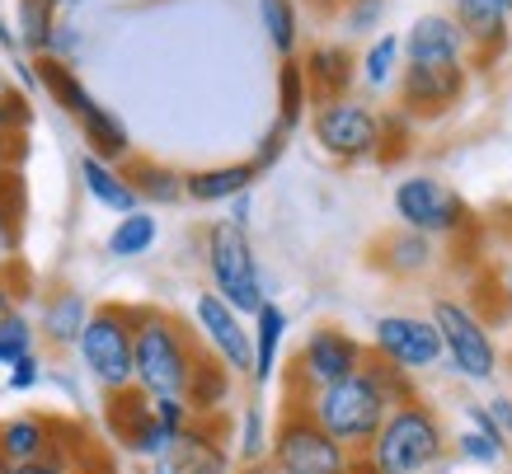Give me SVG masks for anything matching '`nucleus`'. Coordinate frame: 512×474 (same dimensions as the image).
Wrapping results in <instances>:
<instances>
[{
    "label": "nucleus",
    "instance_id": "1",
    "mask_svg": "<svg viewBox=\"0 0 512 474\" xmlns=\"http://www.w3.org/2000/svg\"><path fill=\"white\" fill-rule=\"evenodd\" d=\"M198 334L170 310L137 306V385L146 395H179L184 399L193 362H198Z\"/></svg>",
    "mask_w": 512,
    "mask_h": 474
},
{
    "label": "nucleus",
    "instance_id": "2",
    "mask_svg": "<svg viewBox=\"0 0 512 474\" xmlns=\"http://www.w3.org/2000/svg\"><path fill=\"white\" fill-rule=\"evenodd\" d=\"M38 71V85L47 90V99L62 108L66 118L80 127V137H85V155H99V160H109V165H127L132 160V137H127L123 118L104 108L85 90V80L80 71H71V62H57V57H38L33 62Z\"/></svg>",
    "mask_w": 512,
    "mask_h": 474
},
{
    "label": "nucleus",
    "instance_id": "3",
    "mask_svg": "<svg viewBox=\"0 0 512 474\" xmlns=\"http://www.w3.org/2000/svg\"><path fill=\"white\" fill-rule=\"evenodd\" d=\"M447 451H451L447 423L419 395V399H409V404H400V409H390V418L376 432V442L362 456H372L386 474H423V470H433V465H442Z\"/></svg>",
    "mask_w": 512,
    "mask_h": 474
},
{
    "label": "nucleus",
    "instance_id": "4",
    "mask_svg": "<svg viewBox=\"0 0 512 474\" xmlns=\"http://www.w3.org/2000/svg\"><path fill=\"white\" fill-rule=\"evenodd\" d=\"M76 357L104 395L132 390L137 385V306H118V301L94 306L76 343Z\"/></svg>",
    "mask_w": 512,
    "mask_h": 474
},
{
    "label": "nucleus",
    "instance_id": "5",
    "mask_svg": "<svg viewBox=\"0 0 512 474\" xmlns=\"http://www.w3.org/2000/svg\"><path fill=\"white\" fill-rule=\"evenodd\" d=\"M296 404H306V413H311L315 423L339 446H348L353 456H362V451L376 442L381 423L390 418V404L376 395V385L367 381V371H357V376H348V381H339V385H325V390H315V395H301Z\"/></svg>",
    "mask_w": 512,
    "mask_h": 474
},
{
    "label": "nucleus",
    "instance_id": "6",
    "mask_svg": "<svg viewBox=\"0 0 512 474\" xmlns=\"http://www.w3.org/2000/svg\"><path fill=\"white\" fill-rule=\"evenodd\" d=\"M202 263H207L212 291L226 296L245 320H254L273 301L264 287V268H259L254 245H249V230H240L235 221H212L202 230Z\"/></svg>",
    "mask_w": 512,
    "mask_h": 474
},
{
    "label": "nucleus",
    "instance_id": "7",
    "mask_svg": "<svg viewBox=\"0 0 512 474\" xmlns=\"http://www.w3.org/2000/svg\"><path fill=\"white\" fill-rule=\"evenodd\" d=\"M433 324L442 334V362L451 376H461L470 385H489L498 376V343L489 334V320L480 310L461 301V296H433Z\"/></svg>",
    "mask_w": 512,
    "mask_h": 474
},
{
    "label": "nucleus",
    "instance_id": "8",
    "mask_svg": "<svg viewBox=\"0 0 512 474\" xmlns=\"http://www.w3.org/2000/svg\"><path fill=\"white\" fill-rule=\"evenodd\" d=\"M390 207H395L400 226L419 230L428 240H466V235H475L470 202L451 184H442L437 174H404L400 184L390 188Z\"/></svg>",
    "mask_w": 512,
    "mask_h": 474
},
{
    "label": "nucleus",
    "instance_id": "9",
    "mask_svg": "<svg viewBox=\"0 0 512 474\" xmlns=\"http://www.w3.org/2000/svg\"><path fill=\"white\" fill-rule=\"evenodd\" d=\"M367 357H372V343H362L357 334H348L343 324H315L292 357L287 399L315 395V390H325V385L348 381V376H357V371L367 367Z\"/></svg>",
    "mask_w": 512,
    "mask_h": 474
},
{
    "label": "nucleus",
    "instance_id": "10",
    "mask_svg": "<svg viewBox=\"0 0 512 474\" xmlns=\"http://www.w3.org/2000/svg\"><path fill=\"white\" fill-rule=\"evenodd\" d=\"M268 460H273L282 474H348L353 451L334 442L311 413H306V404L287 399L278 413V423H273V451H268Z\"/></svg>",
    "mask_w": 512,
    "mask_h": 474
},
{
    "label": "nucleus",
    "instance_id": "11",
    "mask_svg": "<svg viewBox=\"0 0 512 474\" xmlns=\"http://www.w3.org/2000/svg\"><path fill=\"white\" fill-rule=\"evenodd\" d=\"M311 137L315 146L339 160V165H367L381 160V113L367 99H329L311 108Z\"/></svg>",
    "mask_w": 512,
    "mask_h": 474
},
{
    "label": "nucleus",
    "instance_id": "12",
    "mask_svg": "<svg viewBox=\"0 0 512 474\" xmlns=\"http://www.w3.org/2000/svg\"><path fill=\"white\" fill-rule=\"evenodd\" d=\"M104 428H109V437L123 446L127 456L151 460V465L170 456V446L184 437V432H170L160 423L156 395H146L141 385L118 390V395H104Z\"/></svg>",
    "mask_w": 512,
    "mask_h": 474
},
{
    "label": "nucleus",
    "instance_id": "13",
    "mask_svg": "<svg viewBox=\"0 0 512 474\" xmlns=\"http://www.w3.org/2000/svg\"><path fill=\"white\" fill-rule=\"evenodd\" d=\"M193 334L212 357H221L226 367L240 376V371H254V329L245 324V315L207 287L193 296Z\"/></svg>",
    "mask_w": 512,
    "mask_h": 474
},
{
    "label": "nucleus",
    "instance_id": "14",
    "mask_svg": "<svg viewBox=\"0 0 512 474\" xmlns=\"http://www.w3.org/2000/svg\"><path fill=\"white\" fill-rule=\"evenodd\" d=\"M470 90V62L456 66H404L395 85V108L409 113L414 123H437L466 99Z\"/></svg>",
    "mask_w": 512,
    "mask_h": 474
},
{
    "label": "nucleus",
    "instance_id": "15",
    "mask_svg": "<svg viewBox=\"0 0 512 474\" xmlns=\"http://www.w3.org/2000/svg\"><path fill=\"white\" fill-rule=\"evenodd\" d=\"M372 352L419 376V371L442 367V334H437L433 315L390 310V315H381L372 324Z\"/></svg>",
    "mask_w": 512,
    "mask_h": 474
},
{
    "label": "nucleus",
    "instance_id": "16",
    "mask_svg": "<svg viewBox=\"0 0 512 474\" xmlns=\"http://www.w3.org/2000/svg\"><path fill=\"white\" fill-rule=\"evenodd\" d=\"M156 474H235V446L226 413L193 418V428L170 446V456L156 460Z\"/></svg>",
    "mask_w": 512,
    "mask_h": 474
},
{
    "label": "nucleus",
    "instance_id": "17",
    "mask_svg": "<svg viewBox=\"0 0 512 474\" xmlns=\"http://www.w3.org/2000/svg\"><path fill=\"white\" fill-rule=\"evenodd\" d=\"M451 19L461 24L470 43V66L498 62L512 43V10L503 0H447Z\"/></svg>",
    "mask_w": 512,
    "mask_h": 474
},
{
    "label": "nucleus",
    "instance_id": "18",
    "mask_svg": "<svg viewBox=\"0 0 512 474\" xmlns=\"http://www.w3.org/2000/svg\"><path fill=\"white\" fill-rule=\"evenodd\" d=\"M470 62V43L451 10H428L404 29V66H456Z\"/></svg>",
    "mask_w": 512,
    "mask_h": 474
},
{
    "label": "nucleus",
    "instance_id": "19",
    "mask_svg": "<svg viewBox=\"0 0 512 474\" xmlns=\"http://www.w3.org/2000/svg\"><path fill=\"white\" fill-rule=\"evenodd\" d=\"M90 315H94V306L80 287H52L38 296V334H43L47 348H57V352L76 348Z\"/></svg>",
    "mask_w": 512,
    "mask_h": 474
},
{
    "label": "nucleus",
    "instance_id": "20",
    "mask_svg": "<svg viewBox=\"0 0 512 474\" xmlns=\"http://www.w3.org/2000/svg\"><path fill=\"white\" fill-rule=\"evenodd\" d=\"M437 259H442V254H437V240H428V235H419V230H409V226L386 230L372 249V263L386 277H395V282L428 277L437 268Z\"/></svg>",
    "mask_w": 512,
    "mask_h": 474
},
{
    "label": "nucleus",
    "instance_id": "21",
    "mask_svg": "<svg viewBox=\"0 0 512 474\" xmlns=\"http://www.w3.org/2000/svg\"><path fill=\"white\" fill-rule=\"evenodd\" d=\"M301 66H306V80H311V99H315V104L348 99V94H353V85L362 80V76H357V57H353V47H348V43H315V47H306Z\"/></svg>",
    "mask_w": 512,
    "mask_h": 474
},
{
    "label": "nucleus",
    "instance_id": "22",
    "mask_svg": "<svg viewBox=\"0 0 512 474\" xmlns=\"http://www.w3.org/2000/svg\"><path fill=\"white\" fill-rule=\"evenodd\" d=\"M0 451L10 465L57 456V413H15L0 423Z\"/></svg>",
    "mask_w": 512,
    "mask_h": 474
},
{
    "label": "nucleus",
    "instance_id": "23",
    "mask_svg": "<svg viewBox=\"0 0 512 474\" xmlns=\"http://www.w3.org/2000/svg\"><path fill=\"white\" fill-rule=\"evenodd\" d=\"M259 184V169L254 160H231V165H207V169H193L188 174V202H198V207H231L235 198H245L254 193Z\"/></svg>",
    "mask_w": 512,
    "mask_h": 474
},
{
    "label": "nucleus",
    "instance_id": "24",
    "mask_svg": "<svg viewBox=\"0 0 512 474\" xmlns=\"http://www.w3.org/2000/svg\"><path fill=\"white\" fill-rule=\"evenodd\" d=\"M80 188L90 193V202L109 207L113 216H127L141 207L137 188L127 184V169L109 165V160H99V155H80Z\"/></svg>",
    "mask_w": 512,
    "mask_h": 474
},
{
    "label": "nucleus",
    "instance_id": "25",
    "mask_svg": "<svg viewBox=\"0 0 512 474\" xmlns=\"http://www.w3.org/2000/svg\"><path fill=\"white\" fill-rule=\"evenodd\" d=\"M456 456L470 465H503L508 460V432L494 423L484 404H466V428L456 432Z\"/></svg>",
    "mask_w": 512,
    "mask_h": 474
},
{
    "label": "nucleus",
    "instance_id": "26",
    "mask_svg": "<svg viewBox=\"0 0 512 474\" xmlns=\"http://www.w3.org/2000/svg\"><path fill=\"white\" fill-rule=\"evenodd\" d=\"M127 184L137 188L141 207H174V202L188 198V174H179L165 160H146V155H132L127 160Z\"/></svg>",
    "mask_w": 512,
    "mask_h": 474
},
{
    "label": "nucleus",
    "instance_id": "27",
    "mask_svg": "<svg viewBox=\"0 0 512 474\" xmlns=\"http://www.w3.org/2000/svg\"><path fill=\"white\" fill-rule=\"evenodd\" d=\"M231 385H235V371L221 362V357H212V352L202 348L198 362H193V376H188V409L198 413V418H212V413H226V404H231Z\"/></svg>",
    "mask_w": 512,
    "mask_h": 474
},
{
    "label": "nucleus",
    "instance_id": "28",
    "mask_svg": "<svg viewBox=\"0 0 512 474\" xmlns=\"http://www.w3.org/2000/svg\"><path fill=\"white\" fill-rule=\"evenodd\" d=\"M254 371H249V381L259 385H273V376H278V357H282V343H287V329H292V320H287V310L278 306V301H268L259 315H254Z\"/></svg>",
    "mask_w": 512,
    "mask_h": 474
},
{
    "label": "nucleus",
    "instance_id": "29",
    "mask_svg": "<svg viewBox=\"0 0 512 474\" xmlns=\"http://www.w3.org/2000/svg\"><path fill=\"white\" fill-rule=\"evenodd\" d=\"M24 216H29L24 174H19V165H0V268L15 263L19 235H24Z\"/></svg>",
    "mask_w": 512,
    "mask_h": 474
},
{
    "label": "nucleus",
    "instance_id": "30",
    "mask_svg": "<svg viewBox=\"0 0 512 474\" xmlns=\"http://www.w3.org/2000/svg\"><path fill=\"white\" fill-rule=\"evenodd\" d=\"M357 76L372 94H386L400 85L404 76V33H381L367 43V52L357 57Z\"/></svg>",
    "mask_w": 512,
    "mask_h": 474
},
{
    "label": "nucleus",
    "instance_id": "31",
    "mask_svg": "<svg viewBox=\"0 0 512 474\" xmlns=\"http://www.w3.org/2000/svg\"><path fill=\"white\" fill-rule=\"evenodd\" d=\"M62 5L57 0H15V33H19V47L29 52L33 62L52 52V33L62 24L57 15Z\"/></svg>",
    "mask_w": 512,
    "mask_h": 474
},
{
    "label": "nucleus",
    "instance_id": "32",
    "mask_svg": "<svg viewBox=\"0 0 512 474\" xmlns=\"http://www.w3.org/2000/svg\"><path fill=\"white\" fill-rule=\"evenodd\" d=\"M160 240V221L151 207H137V212H127L113 221L109 240H104V249H109V259H141V254H151Z\"/></svg>",
    "mask_w": 512,
    "mask_h": 474
},
{
    "label": "nucleus",
    "instance_id": "33",
    "mask_svg": "<svg viewBox=\"0 0 512 474\" xmlns=\"http://www.w3.org/2000/svg\"><path fill=\"white\" fill-rule=\"evenodd\" d=\"M311 108H315V99H311L306 66H301V57H287V62L278 66V123L287 127V132H296V127L306 123Z\"/></svg>",
    "mask_w": 512,
    "mask_h": 474
},
{
    "label": "nucleus",
    "instance_id": "34",
    "mask_svg": "<svg viewBox=\"0 0 512 474\" xmlns=\"http://www.w3.org/2000/svg\"><path fill=\"white\" fill-rule=\"evenodd\" d=\"M259 24H264L268 47L278 52L282 62L296 57V43H301V15H296V0H259Z\"/></svg>",
    "mask_w": 512,
    "mask_h": 474
},
{
    "label": "nucleus",
    "instance_id": "35",
    "mask_svg": "<svg viewBox=\"0 0 512 474\" xmlns=\"http://www.w3.org/2000/svg\"><path fill=\"white\" fill-rule=\"evenodd\" d=\"M268 451H273V423L264 404H245L235 418V456L240 465H254V460H268Z\"/></svg>",
    "mask_w": 512,
    "mask_h": 474
},
{
    "label": "nucleus",
    "instance_id": "36",
    "mask_svg": "<svg viewBox=\"0 0 512 474\" xmlns=\"http://www.w3.org/2000/svg\"><path fill=\"white\" fill-rule=\"evenodd\" d=\"M367 381L376 385V395L386 399L390 409H400V404H409V399H419V381H414V371L395 367V362H386V357H367Z\"/></svg>",
    "mask_w": 512,
    "mask_h": 474
},
{
    "label": "nucleus",
    "instance_id": "37",
    "mask_svg": "<svg viewBox=\"0 0 512 474\" xmlns=\"http://www.w3.org/2000/svg\"><path fill=\"white\" fill-rule=\"evenodd\" d=\"M33 338H38V324H33L24 310L0 324V371H10L19 357H29V352H33Z\"/></svg>",
    "mask_w": 512,
    "mask_h": 474
},
{
    "label": "nucleus",
    "instance_id": "38",
    "mask_svg": "<svg viewBox=\"0 0 512 474\" xmlns=\"http://www.w3.org/2000/svg\"><path fill=\"white\" fill-rule=\"evenodd\" d=\"M386 10H390V0H348L339 24H343V33H353V38H381Z\"/></svg>",
    "mask_w": 512,
    "mask_h": 474
},
{
    "label": "nucleus",
    "instance_id": "39",
    "mask_svg": "<svg viewBox=\"0 0 512 474\" xmlns=\"http://www.w3.org/2000/svg\"><path fill=\"white\" fill-rule=\"evenodd\" d=\"M414 118L409 113H400V108H386L381 113V165H395V160H404V151H409V141H414Z\"/></svg>",
    "mask_w": 512,
    "mask_h": 474
},
{
    "label": "nucleus",
    "instance_id": "40",
    "mask_svg": "<svg viewBox=\"0 0 512 474\" xmlns=\"http://www.w3.org/2000/svg\"><path fill=\"white\" fill-rule=\"evenodd\" d=\"M33 127V108H29V94L0 80V137H24Z\"/></svg>",
    "mask_w": 512,
    "mask_h": 474
},
{
    "label": "nucleus",
    "instance_id": "41",
    "mask_svg": "<svg viewBox=\"0 0 512 474\" xmlns=\"http://www.w3.org/2000/svg\"><path fill=\"white\" fill-rule=\"evenodd\" d=\"M29 291H33V277L19 259L0 268V324L10 320V315H19V301H24Z\"/></svg>",
    "mask_w": 512,
    "mask_h": 474
},
{
    "label": "nucleus",
    "instance_id": "42",
    "mask_svg": "<svg viewBox=\"0 0 512 474\" xmlns=\"http://www.w3.org/2000/svg\"><path fill=\"white\" fill-rule=\"evenodd\" d=\"M38 385H43V357H38V352H29V357H19L15 367H10V376H5V390L29 395V390H38Z\"/></svg>",
    "mask_w": 512,
    "mask_h": 474
},
{
    "label": "nucleus",
    "instance_id": "43",
    "mask_svg": "<svg viewBox=\"0 0 512 474\" xmlns=\"http://www.w3.org/2000/svg\"><path fill=\"white\" fill-rule=\"evenodd\" d=\"M287 141H292V132H287V127L282 123H273L264 132V141H259V151H254V169H259V174H264V169H273L282 160V151H287Z\"/></svg>",
    "mask_w": 512,
    "mask_h": 474
},
{
    "label": "nucleus",
    "instance_id": "44",
    "mask_svg": "<svg viewBox=\"0 0 512 474\" xmlns=\"http://www.w3.org/2000/svg\"><path fill=\"white\" fill-rule=\"evenodd\" d=\"M80 47H85V33L76 29V24H57V33H52V52H47V57H57V62H71V57H76Z\"/></svg>",
    "mask_w": 512,
    "mask_h": 474
},
{
    "label": "nucleus",
    "instance_id": "45",
    "mask_svg": "<svg viewBox=\"0 0 512 474\" xmlns=\"http://www.w3.org/2000/svg\"><path fill=\"white\" fill-rule=\"evenodd\" d=\"M494 291H498V315L512 324V259L494 273Z\"/></svg>",
    "mask_w": 512,
    "mask_h": 474
},
{
    "label": "nucleus",
    "instance_id": "46",
    "mask_svg": "<svg viewBox=\"0 0 512 474\" xmlns=\"http://www.w3.org/2000/svg\"><path fill=\"white\" fill-rule=\"evenodd\" d=\"M15 474H80V470L66 456H47V460H33V465H19Z\"/></svg>",
    "mask_w": 512,
    "mask_h": 474
},
{
    "label": "nucleus",
    "instance_id": "47",
    "mask_svg": "<svg viewBox=\"0 0 512 474\" xmlns=\"http://www.w3.org/2000/svg\"><path fill=\"white\" fill-rule=\"evenodd\" d=\"M484 409L494 413V423L508 432V442H512V399H508V395H494L489 404H484Z\"/></svg>",
    "mask_w": 512,
    "mask_h": 474
},
{
    "label": "nucleus",
    "instance_id": "48",
    "mask_svg": "<svg viewBox=\"0 0 512 474\" xmlns=\"http://www.w3.org/2000/svg\"><path fill=\"white\" fill-rule=\"evenodd\" d=\"M249 216H254V193L235 198V202H231V216H226V221H235L240 230H249Z\"/></svg>",
    "mask_w": 512,
    "mask_h": 474
},
{
    "label": "nucleus",
    "instance_id": "49",
    "mask_svg": "<svg viewBox=\"0 0 512 474\" xmlns=\"http://www.w3.org/2000/svg\"><path fill=\"white\" fill-rule=\"evenodd\" d=\"M0 47H5V52H19V33H15V24L5 19V10H0Z\"/></svg>",
    "mask_w": 512,
    "mask_h": 474
},
{
    "label": "nucleus",
    "instance_id": "50",
    "mask_svg": "<svg viewBox=\"0 0 512 474\" xmlns=\"http://www.w3.org/2000/svg\"><path fill=\"white\" fill-rule=\"evenodd\" d=\"M306 5H311L315 15H343V5H348V0H306Z\"/></svg>",
    "mask_w": 512,
    "mask_h": 474
},
{
    "label": "nucleus",
    "instance_id": "51",
    "mask_svg": "<svg viewBox=\"0 0 512 474\" xmlns=\"http://www.w3.org/2000/svg\"><path fill=\"white\" fill-rule=\"evenodd\" d=\"M348 474H386L381 465H376L372 456H353V465H348Z\"/></svg>",
    "mask_w": 512,
    "mask_h": 474
},
{
    "label": "nucleus",
    "instance_id": "52",
    "mask_svg": "<svg viewBox=\"0 0 512 474\" xmlns=\"http://www.w3.org/2000/svg\"><path fill=\"white\" fill-rule=\"evenodd\" d=\"M235 474H282V470L273 465V460H254V465H240Z\"/></svg>",
    "mask_w": 512,
    "mask_h": 474
},
{
    "label": "nucleus",
    "instance_id": "53",
    "mask_svg": "<svg viewBox=\"0 0 512 474\" xmlns=\"http://www.w3.org/2000/svg\"><path fill=\"white\" fill-rule=\"evenodd\" d=\"M19 465H10V460H5V451H0V474H15Z\"/></svg>",
    "mask_w": 512,
    "mask_h": 474
},
{
    "label": "nucleus",
    "instance_id": "54",
    "mask_svg": "<svg viewBox=\"0 0 512 474\" xmlns=\"http://www.w3.org/2000/svg\"><path fill=\"white\" fill-rule=\"evenodd\" d=\"M57 5H85V0H57Z\"/></svg>",
    "mask_w": 512,
    "mask_h": 474
},
{
    "label": "nucleus",
    "instance_id": "55",
    "mask_svg": "<svg viewBox=\"0 0 512 474\" xmlns=\"http://www.w3.org/2000/svg\"><path fill=\"white\" fill-rule=\"evenodd\" d=\"M503 5H508V10H512V0H503Z\"/></svg>",
    "mask_w": 512,
    "mask_h": 474
},
{
    "label": "nucleus",
    "instance_id": "56",
    "mask_svg": "<svg viewBox=\"0 0 512 474\" xmlns=\"http://www.w3.org/2000/svg\"><path fill=\"white\" fill-rule=\"evenodd\" d=\"M508 367H512V357H508Z\"/></svg>",
    "mask_w": 512,
    "mask_h": 474
}]
</instances>
